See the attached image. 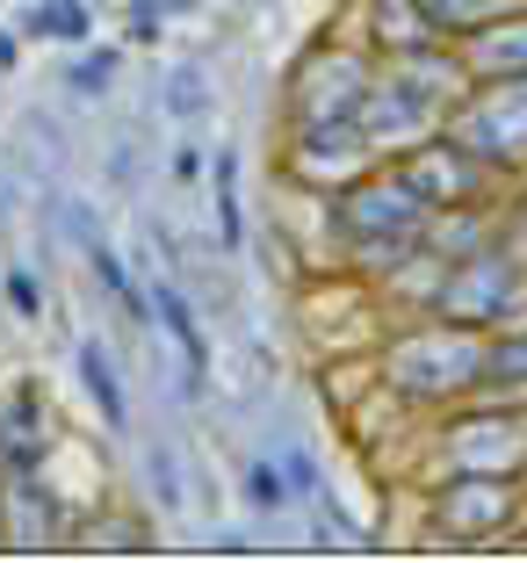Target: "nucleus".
<instances>
[{
	"label": "nucleus",
	"instance_id": "f257e3e1",
	"mask_svg": "<svg viewBox=\"0 0 527 563\" xmlns=\"http://www.w3.org/2000/svg\"><path fill=\"white\" fill-rule=\"evenodd\" d=\"M376 383L391 398L419 405V412H448V405L477 398L484 383V332L455 325V318H413L376 347Z\"/></svg>",
	"mask_w": 527,
	"mask_h": 563
},
{
	"label": "nucleus",
	"instance_id": "f03ea898",
	"mask_svg": "<svg viewBox=\"0 0 527 563\" xmlns=\"http://www.w3.org/2000/svg\"><path fill=\"white\" fill-rule=\"evenodd\" d=\"M326 224H332V239L362 261L369 246H419L433 210H427V196L397 174V159H376L369 174H354L347 188L326 196Z\"/></svg>",
	"mask_w": 527,
	"mask_h": 563
},
{
	"label": "nucleus",
	"instance_id": "7ed1b4c3",
	"mask_svg": "<svg viewBox=\"0 0 527 563\" xmlns=\"http://www.w3.org/2000/svg\"><path fill=\"white\" fill-rule=\"evenodd\" d=\"M527 311V253L492 239V246L462 253V261H441V282L427 297V318H455V325H513Z\"/></svg>",
	"mask_w": 527,
	"mask_h": 563
},
{
	"label": "nucleus",
	"instance_id": "20e7f679",
	"mask_svg": "<svg viewBox=\"0 0 527 563\" xmlns=\"http://www.w3.org/2000/svg\"><path fill=\"white\" fill-rule=\"evenodd\" d=\"M427 528L441 542H498L527 528V477L498 470H448L427 484Z\"/></svg>",
	"mask_w": 527,
	"mask_h": 563
},
{
	"label": "nucleus",
	"instance_id": "39448f33",
	"mask_svg": "<svg viewBox=\"0 0 527 563\" xmlns=\"http://www.w3.org/2000/svg\"><path fill=\"white\" fill-rule=\"evenodd\" d=\"M448 137H462L498 181L527 174V73H513V80H470V95L448 109Z\"/></svg>",
	"mask_w": 527,
	"mask_h": 563
},
{
	"label": "nucleus",
	"instance_id": "423d86ee",
	"mask_svg": "<svg viewBox=\"0 0 527 563\" xmlns=\"http://www.w3.org/2000/svg\"><path fill=\"white\" fill-rule=\"evenodd\" d=\"M448 470H498V477H527V412H513V398L455 412L433 427V477Z\"/></svg>",
	"mask_w": 527,
	"mask_h": 563
},
{
	"label": "nucleus",
	"instance_id": "0eeeda50",
	"mask_svg": "<svg viewBox=\"0 0 527 563\" xmlns=\"http://www.w3.org/2000/svg\"><path fill=\"white\" fill-rule=\"evenodd\" d=\"M376 80V51L369 44H318L289 73V123H340L362 109Z\"/></svg>",
	"mask_w": 527,
	"mask_h": 563
},
{
	"label": "nucleus",
	"instance_id": "6e6552de",
	"mask_svg": "<svg viewBox=\"0 0 527 563\" xmlns=\"http://www.w3.org/2000/svg\"><path fill=\"white\" fill-rule=\"evenodd\" d=\"M376 166V145L362 137V123L340 117V123H289V145H282V174L304 188V196H332L347 188L354 174Z\"/></svg>",
	"mask_w": 527,
	"mask_h": 563
},
{
	"label": "nucleus",
	"instance_id": "1a4fd4ad",
	"mask_svg": "<svg viewBox=\"0 0 527 563\" xmlns=\"http://www.w3.org/2000/svg\"><path fill=\"white\" fill-rule=\"evenodd\" d=\"M397 174L427 196V210H462V202H498V174L462 145V137L433 131L427 145H413L397 159Z\"/></svg>",
	"mask_w": 527,
	"mask_h": 563
},
{
	"label": "nucleus",
	"instance_id": "9d476101",
	"mask_svg": "<svg viewBox=\"0 0 527 563\" xmlns=\"http://www.w3.org/2000/svg\"><path fill=\"white\" fill-rule=\"evenodd\" d=\"M0 534L8 549H51L66 534V514H58V498L36 470H8L0 477Z\"/></svg>",
	"mask_w": 527,
	"mask_h": 563
},
{
	"label": "nucleus",
	"instance_id": "9b49d317",
	"mask_svg": "<svg viewBox=\"0 0 527 563\" xmlns=\"http://www.w3.org/2000/svg\"><path fill=\"white\" fill-rule=\"evenodd\" d=\"M455 58H462L470 80H513V73H527V8H520V15L484 22L477 36H462Z\"/></svg>",
	"mask_w": 527,
	"mask_h": 563
},
{
	"label": "nucleus",
	"instance_id": "f8f14e48",
	"mask_svg": "<svg viewBox=\"0 0 527 563\" xmlns=\"http://www.w3.org/2000/svg\"><path fill=\"white\" fill-rule=\"evenodd\" d=\"M362 44L376 51V58H405V51H427V44H441V36L427 30L419 0H362Z\"/></svg>",
	"mask_w": 527,
	"mask_h": 563
},
{
	"label": "nucleus",
	"instance_id": "ddd939ff",
	"mask_svg": "<svg viewBox=\"0 0 527 563\" xmlns=\"http://www.w3.org/2000/svg\"><path fill=\"white\" fill-rule=\"evenodd\" d=\"M36 463H44V398H36V383H22L0 412V470H36Z\"/></svg>",
	"mask_w": 527,
	"mask_h": 563
},
{
	"label": "nucleus",
	"instance_id": "4468645a",
	"mask_svg": "<svg viewBox=\"0 0 527 563\" xmlns=\"http://www.w3.org/2000/svg\"><path fill=\"white\" fill-rule=\"evenodd\" d=\"M520 390H527V325H492L484 332L477 398H520Z\"/></svg>",
	"mask_w": 527,
	"mask_h": 563
},
{
	"label": "nucleus",
	"instance_id": "2eb2a0df",
	"mask_svg": "<svg viewBox=\"0 0 527 563\" xmlns=\"http://www.w3.org/2000/svg\"><path fill=\"white\" fill-rule=\"evenodd\" d=\"M152 311H160V325L174 332V347H182V362H188V383L202 390V368H210V340H202V325H196V311H188V297L174 289V282H152Z\"/></svg>",
	"mask_w": 527,
	"mask_h": 563
},
{
	"label": "nucleus",
	"instance_id": "dca6fc26",
	"mask_svg": "<svg viewBox=\"0 0 527 563\" xmlns=\"http://www.w3.org/2000/svg\"><path fill=\"white\" fill-rule=\"evenodd\" d=\"M527 0H419V15H427V30L441 36V44H462V36H477L484 22L498 15H520Z\"/></svg>",
	"mask_w": 527,
	"mask_h": 563
},
{
	"label": "nucleus",
	"instance_id": "f3484780",
	"mask_svg": "<svg viewBox=\"0 0 527 563\" xmlns=\"http://www.w3.org/2000/svg\"><path fill=\"white\" fill-rule=\"evenodd\" d=\"M80 383H87V398L101 405V427H123L131 419V405H123V383H116V362H109V347L101 340H80Z\"/></svg>",
	"mask_w": 527,
	"mask_h": 563
},
{
	"label": "nucleus",
	"instance_id": "a211bd4d",
	"mask_svg": "<svg viewBox=\"0 0 527 563\" xmlns=\"http://www.w3.org/2000/svg\"><path fill=\"white\" fill-rule=\"evenodd\" d=\"M95 30V8L87 0H36L30 8V36H51V44H80Z\"/></svg>",
	"mask_w": 527,
	"mask_h": 563
},
{
	"label": "nucleus",
	"instance_id": "6ab92c4d",
	"mask_svg": "<svg viewBox=\"0 0 527 563\" xmlns=\"http://www.w3.org/2000/svg\"><path fill=\"white\" fill-rule=\"evenodd\" d=\"M217 246L239 253L246 246V217H239V159L217 152Z\"/></svg>",
	"mask_w": 527,
	"mask_h": 563
},
{
	"label": "nucleus",
	"instance_id": "aec40b11",
	"mask_svg": "<svg viewBox=\"0 0 527 563\" xmlns=\"http://www.w3.org/2000/svg\"><path fill=\"white\" fill-rule=\"evenodd\" d=\"M289 498H297V492H289L282 463H267V455H261V463H246V506H253V514H282Z\"/></svg>",
	"mask_w": 527,
	"mask_h": 563
},
{
	"label": "nucleus",
	"instance_id": "412c9836",
	"mask_svg": "<svg viewBox=\"0 0 527 563\" xmlns=\"http://www.w3.org/2000/svg\"><path fill=\"white\" fill-rule=\"evenodd\" d=\"M73 95H109V80H116V51H87V58H73Z\"/></svg>",
	"mask_w": 527,
	"mask_h": 563
},
{
	"label": "nucleus",
	"instance_id": "4be33fe9",
	"mask_svg": "<svg viewBox=\"0 0 527 563\" xmlns=\"http://www.w3.org/2000/svg\"><path fill=\"white\" fill-rule=\"evenodd\" d=\"M145 477H152V498L174 514V506H182V470H174V448H152V455H145Z\"/></svg>",
	"mask_w": 527,
	"mask_h": 563
},
{
	"label": "nucleus",
	"instance_id": "5701e85b",
	"mask_svg": "<svg viewBox=\"0 0 527 563\" xmlns=\"http://www.w3.org/2000/svg\"><path fill=\"white\" fill-rule=\"evenodd\" d=\"M166 109H174V117H202V109H210V95H202V73H174V87H166Z\"/></svg>",
	"mask_w": 527,
	"mask_h": 563
},
{
	"label": "nucleus",
	"instance_id": "b1692460",
	"mask_svg": "<svg viewBox=\"0 0 527 563\" xmlns=\"http://www.w3.org/2000/svg\"><path fill=\"white\" fill-rule=\"evenodd\" d=\"M8 303H15L22 318H44V282H36L30 267H8Z\"/></svg>",
	"mask_w": 527,
	"mask_h": 563
},
{
	"label": "nucleus",
	"instance_id": "393cba45",
	"mask_svg": "<svg viewBox=\"0 0 527 563\" xmlns=\"http://www.w3.org/2000/svg\"><path fill=\"white\" fill-rule=\"evenodd\" d=\"M166 8H182V0H131V44H152V36H160Z\"/></svg>",
	"mask_w": 527,
	"mask_h": 563
},
{
	"label": "nucleus",
	"instance_id": "a878e982",
	"mask_svg": "<svg viewBox=\"0 0 527 563\" xmlns=\"http://www.w3.org/2000/svg\"><path fill=\"white\" fill-rule=\"evenodd\" d=\"M87 549H145V528H131V520H101V528H87Z\"/></svg>",
	"mask_w": 527,
	"mask_h": 563
},
{
	"label": "nucleus",
	"instance_id": "bb28decb",
	"mask_svg": "<svg viewBox=\"0 0 527 563\" xmlns=\"http://www.w3.org/2000/svg\"><path fill=\"white\" fill-rule=\"evenodd\" d=\"M282 477H289V492H297V498H318V463L304 455V448H289V455H282Z\"/></svg>",
	"mask_w": 527,
	"mask_h": 563
},
{
	"label": "nucleus",
	"instance_id": "cd10ccee",
	"mask_svg": "<svg viewBox=\"0 0 527 563\" xmlns=\"http://www.w3.org/2000/svg\"><path fill=\"white\" fill-rule=\"evenodd\" d=\"M8 66H15V36L0 30V73H8Z\"/></svg>",
	"mask_w": 527,
	"mask_h": 563
},
{
	"label": "nucleus",
	"instance_id": "c85d7f7f",
	"mask_svg": "<svg viewBox=\"0 0 527 563\" xmlns=\"http://www.w3.org/2000/svg\"><path fill=\"white\" fill-rule=\"evenodd\" d=\"M520 217H527V202H520Z\"/></svg>",
	"mask_w": 527,
	"mask_h": 563
}]
</instances>
